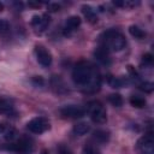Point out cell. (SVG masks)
<instances>
[{"label":"cell","mask_w":154,"mask_h":154,"mask_svg":"<svg viewBox=\"0 0 154 154\" xmlns=\"http://www.w3.org/2000/svg\"><path fill=\"white\" fill-rule=\"evenodd\" d=\"M60 116L63 118H67V119H78L85 116V108L81 107V106H76V105H67L60 108Z\"/></svg>","instance_id":"5"},{"label":"cell","mask_w":154,"mask_h":154,"mask_svg":"<svg viewBox=\"0 0 154 154\" xmlns=\"http://www.w3.org/2000/svg\"><path fill=\"white\" fill-rule=\"evenodd\" d=\"M93 137H94V140L96 142L105 143V142H107L109 140V134L107 131H105V130H96V131H94Z\"/></svg>","instance_id":"15"},{"label":"cell","mask_w":154,"mask_h":154,"mask_svg":"<svg viewBox=\"0 0 154 154\" xmlns=\"http://www.w3.org/2000/svg\"><path fill=\"white\" fill-rule=\"evenodd\" d=\"M108 102L114 107H120V106H123V97L120 94H117V93L109 94L108 95Z\"/></svg>","instance_id":"18"},{"label":"cell","mask_w":154,"mask_h":154,"mask_svg":"<svg viewBox=\"0 0 154 154\" xmlns=\"http://www.w3.org/2000/svg\"><path fill=\"white\" fill-rule=\"evenodd\" d=\"M142 63L144 65H152L153 64V55L150 53H146L143 57H142Z\"/></svg>","instance_id":"23"},{"label":"cell","mask_w":154,"mask_h":154,"mask_svg":"<svg viewBox=\"0 0 154 154\" xmlns=\"http://www.w3.org/2000/svg\"><path fill=\"white\" fill-rule=\"evenodd\" d=\"M138 88L142 90V91H144V93H152L153 91V89H154V84L152 83V82H142L140 85H138Z\"/></svg>","instance_id":"20"},{"label":"cell","mask_w":154,"mask_h":154,"mask_svg":"<svg viewBox=\"0 0 154 154\" xmlns=\"http://www.w3.org/2000/svg\"><path fill=\"white\" fill-rule=\"evenodd\" d=\"M82 13L84 14V17L87 18V20H88L89 23L94 24V23L97 22V14H96L95 10H94L91 6H89V5H83V6H82Z\"/></svg>","instance_id":"13"},{"label":"cell","mask_w":154,"mask_h":154,"mask_svg":"<svg viewBox=\"0 0 154 154\" xmlns=\"http://www.w3.org/2000/svg\"><path fill=\"white\" fill-rule=\"evenodd\" d=\"M130 103L135 108H143L146 106V99L138 95H132L130 97Z\"/></svg>","instance_id":"17"},{"label":"cell","mask_w":154,"mask_h":154,"mask_svg":"<svg viewBox=\"0 0 154 154\" xmlns=\"http://www.w3.org/2000/svg\"><path fill=\"white\" fill-rule=\"evenodd\" d=\"M90 131V126L87 123H77L73 126V134L77 136H83L87 135Z\"/></svg>","instance_id":"14"},{"label":"cell","mask_w":154,"mask_h":154,"mask_svg":"<svg viewBox=\"0 0 154 154\" xmlns=\"http://www.w3.org/2000/svg\"><path fill=\"white\" fill-rule=\"evenodd\" d=\"M84 154H100V150H99L95 146L88 144V146H85V148H84Z\"/></svg>","instance_id":"22"},{"label":"cell","mask_w":154,"mask_h":154,"mask_svg":"<svg viewBox=\"0 0 154 154\" xmlns=\"http://www.w3.org/2000/svg\"><path fill=\"white\" fill-rule=\"evenodd\" d=\"M59 154H71V152H70L67 148H65V147H60Z\"/></svg>","instance_id":"26"},{"label":"cell","mask_w":154,"mask_h":154,"mask_svg":"<svg viewBox=\"0 0 154 154\" xmlns=\"http://www.w3.org/2000/svg\"><path fill=\"white\" fill-rule=\"evenodd\" d=\"M136 148L140 154H154V138L153 135L149 132L141 138H138L136 143Z\"/></svg>","instance_id":"6"},{"label":"cell","mask_w":154,"mask_h":154,"mask_svg":"<svg viewBox=\"0 0 154 154\" xmlns=\"http://www.w3.org/2000/svg\"><path fill=\"white\" fill-rule=\"evenodd\" d=\"M72 81L75 84L83 88L85 93H95L100 89L101 77L97 70L89 61H79L72 70Z\"/></svg>","instance_id":"1"},{"label":"cell","mask_w":154,"mask_h":154,"mask_svg":"<svg viewBox=\"0 0 154 154\" xmlns=\"http://www.w3.org/2000/svg\"><path fill=\"white\" fill-rule=\"evenodd\" d=\"M26 129L32 134L40 135V134H43L51 129V123L45 117H36V118H32L31 120L28 122Z\"/></svg>","instance_id":"4"},{"label":"cell","mask_w":154,"mask_h":154,"mask_svg":"<svg viewBox=\"0 0 154 154\" xmlns=\"http://www.w3.org/2000/svg\"><path fill=\"white\" fill-rule=\"evenodd\" d=\"M129 32H130L131 36H134L135 38H138V40H142V38L146 37V32L137 25H130Z\"/></svg>","instance_id":"16"},{"label":"cell","mask_w":154,"mask_h":154,"mask_svg":"<svg viewBox=\"0 0 154 154\" xmlns=\"http://www.w3.org/2000/svg\"><path fill=\"white\" fill-rule=\"evenodd\" d=\"M32 83H35V85H43V83H45V81H43V78L41 77V76H35V77H32Z\"/></svg>","instance_id":"24"},{"label":"cell","mask_w":154,"mask_h":154,"mask_svg":"<svg viewBox=\"0 0 154 154\" xmlns=\"http://www.w3.org/2000/svg\"><path fill=\"white\" fill-rule=\"evenodd\" d=\"M6 131V128H5V125L4 124H0V135L1 134H4Z\"/></svg>","instance_id":"27"},{"label":"cell","mask_w":154,"mask_h":154,"mask_svg":"<svg viewBox=\"0 0 154 154\" xmlns=\"http://www.w3.org/2000/svg\"><path fill=\"white\" fill-rule=\"evenodd\" d=\"M11 29V25L8 23V20L1 18L0 19V34H5V32H8Z\"/></svg>","instance_id":"21"},{"label":"cell","mask_w":154,"mask_h":154,"mask_svg":"<svg viewBox=\"0 0 154 154\" xmlns=\"http://www.w3.org/2000/svg\"><path fill=\"white\" fill-rule=\"evenodd\" d=\"M34 53H35L37 63L41 66H43V67L51 66V64H52V54H51V52L48 49H46L43 46L37 45V46H35Z\"/></svg>","instance_id":"7"},{"label":"cell","mask_w":154,"mask_h":154,"mask_svg":"<svg viewBox=\"0 0 154 154\" xmlns=\"http://www.w3.org/2000/svg\"><path fill=\"white\" fill-rule=\"evenodd\" d=\"M8 149L22 153V154H30L34 149L32 142L28 138H19L17 142L12 143L11 146H8Z\"/></svg>","instance_id":"9"},{"label":"cell","mask_w":154,"mask_h":154,"mask_svg":"<svg viewBox=\"0 0 154 154\" xmlns=\"http://www.w3.org/2000/svg\"><path fill=\"white\" fill-rule=\"evenodd\" d=\"M94 57L96 58L97 61H100L103 65H108L111 63V58H109V52L107 49H105L103 47L99 46L95 52H94Z\"/></svg>","instance_id":"11"},{"label":"cell","mask_w":154,"mask_h":154,"mask_svg":"<svg viewBox=\"0 0 154 154\" xmlns=\"http://www.w3.org/2000/svg\"><path fill=\"white\" fill-rule=\"evenodd\" d=\"M60 6L58 4H48V10L52 11V12H55V11H59Z\"/></svg>","instance_id":"25"},{"label":"cell","mask_w":154,"mask_h":154,"mask_svg":"<svg viewBox=\"0 0 154 154\" xmlns=\"http://www.w3.org/2000/svg\"><path fill=\"white\" fill-rule=\"evenodd\" d=\"M41 4L40 2H29V6H35V7H38Z\"/></svg>","instance_id":"28"},{"label":"cell","mask_w":154,"mask_h":154,"mask_svg":"<svg viewBox=\"0 0 154 154\" xmlns=\"http://www.w3.org/2000/svg\"><path fill=\"white\" fill-rule=\"evenodd\" d=\"M41 154H49V153H48V150H46V149H43V150L41 152Z\"/></svg>","instance_id":"30"},{"label":"cell","mask_w":154,"mask_h":154,"mask_svg":"<svg viewBox=\"0 0 154 154\" xmlns=\"http://www.w3.org/2000/svg\"><path fill=\"white\" fill-rule=\"evenodd\" d=\"M51 24V17L49 14H35L31 18V25L35 29L36 32H42L45 31L48 25Z\"/></svg>","instance_id":"8"},{"label":"cell","mask_w":154,"mask_h":154,"mask_svg":"<svg viewBox=\"0 0 154 154\" xmlns=\"http://www.w3.org/2000/svg\"><path fill=\"white\" fill-rule=\"evenodd\" d=\"M16 113L13 103L7 99H0V114L12 116Z\"/></svg>","instance_id":"12"},{"label":"cell","mask_w":154,"mask_h":154,"mask_svg":"<svg viewBox=\"0 0 154 154\" xmlns=\"http://www.w3.org/2000/svg\"><path fill=\"white\" fill-rule=\"evenodd\" d=\"M81 23H82V20H81V18L78 16H70V17H67L65 23H64V26H63L64 35H69L72 31H75L81 25Z\"/></svg>","instance_id":"10"},{"label":"cell","mask_w":154,"mask_h":154,"mask_svg":"<svg viewBox=\"0 0 154 154\" xmlns=\"http://www.w3.org/2000/svg\"><path fill=\"white\" fill-rule=\"evenodd\" d=\"M85 111L89 113L91 120L96 124H103L107 122V112H106V108L105 106L100 102V101H90L88 105H87V108Z\"/></svg>","instance_id":"3"},{"label":"cell","mask_w":154,"mask_h":154,"mask_svg":"<svg viewBox=\"0 0 154 154\" xmlns=\"http://www.w3.org/2000/svg\"><path fill=\"white\" fill-rule=\"evenodd\" d=\"M2 10H4V4H2V2H0V12H1Z\"/></svg>","instance_id":"29"},{"label":"cell","mask_w":154,"mask_h":154,"mask_svg":"<svg viewBox=\"0 0 154 154\" xmlns=\"http://www.w3.org/2000/svg\"><path fill=\"white\" fill-rule=\"evenodd\" d=\"M108 83L112 88H122L124 84H126V81H124L123 78H119V77H109Z\"/></svg>","instance_id":"19"},{"label":"cell","mask_w":154,"mask_h":154,"mask_svg":"<svg viewBox=\"0 0 154 154\" xmlns=\"http://www.w3.org/2000/svg\"><path fill=\"white\" fill-rule=\"evenodd\" d=\"M126 40L124 35L117 29H108L99 36V46L108 52H120L125 48Z\"/></svg>","instance_id":"2"}]
</instances>
